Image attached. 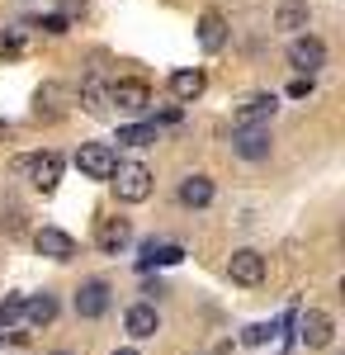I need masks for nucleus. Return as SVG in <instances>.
<instances>
[{"mask_svg":"<svg viewBox=\"0 0 345 355\" xmlns=\"http://www.w3.org/2000/svg\"><path fill=\"white\" fill-rule=\"evenodd\" d=\"M114 190H118V199L123 204H142L147 194H152V171L142 162H123V166H114Z\"/></svg>","mask_w":345,"mask_h":355,"instance_id":"f257e3e1","label":"nucleus"},{"mask_svg":"<svg viewBox=\"0 0 345 355\" xmlns=\"http://www.w3.org/2000/svg\"><path fill=\"white\" fill-rule=\"evenodd\" d=\"M76 166L85 180H109L114 166H118V152H114V142H85L76 152Z\"/></svg>","mask_w":345,"mask_h":355,"instance_id":"f03ea898","label":"nucleus"},{"mask_svg":"<svg viewBox=\"0 0 345 355\" xmlns=\"http://www.w3.org/2000/svg\"><path fill=\"white\" fill-rule=\"evenodd\" d=\"M15 171H19V175H28L38 190H53L57 180H62V157H57V152H33V157H19V162H15Z\"/></svg>","mask_w":345,"mask_h":355,"instance_id":"7ed1b4c3","label":"nucleus"},{"mask_svg":"<svg viewBox=\"0 0 345 355\" xmlns=\"http://www.w3.org/2000/svg\"><path fill=\"white\" fill-rule=\"evenodd\" d=\"M227 275H232V284L256 289V284L265 279V256H260V251H251V246H241V251L227 256Z\"/></svg>","mask_w":345,"mask_h":355,"instance_id":"20e7f679","label":"nucleus"},{"mask_svg":"<svg viewBox=\"0 0 345 355\" xmlns=\"http://www.w3.org/2000/svg\"><path fill=\"white\" fill-rule=\"evenodd\" d=\"M331 336H336V322H331L321 308H308V313L298 318V341H303V346L321 351V346H331Z\"/></svg>","mask_w":345,"mask_h":355,"instance_id":"39448f33","label":"nucleus"},{"mask_svg":"<svg viewBox=\"0 0 345 355\" xmlns=\"http://www.w3.org/2000/svg\"><path fill=\"white\" fill-rule=\"evenodd\" d=\"M289 62H293V71H303V76L312 81V71L326 67V48H321V38H293V43H289Z\"/></svg>","mask_w":345,"mask_h":355,"instance_id":"423d86ee","label":"nucleus"},{"mask_svg":"<svg viewBox=\"0 0 345 355\" xmlns=\"http://www.w3.org/2000/svg\"><path fill=\"white\" fill-rule=\"evenodd\" d=\"M232 152L246 157V162H265V157H269V128H265V123L237 128V133H232Z\"/></svg>","mask_w":345,"mask_h":355,"instance_id":"0eeeda50","label":"nucleus"},{"mask_svg":"<svg viewBox=\"0 0 345 355\" xmlns=\"http://www.w3.org/2000/svg\"><path fill=\"white\" fill-rule=\"evenodd\" d=\"M33 246H38V256H48V261H71V256H76V237L62 232V227H38V232H33Z\"/></svg>","mask_w":345,"mask_h":355,"instance_id":"6e6552de","label":"nucleus"},{"mask_svg":"<svg viewBox=\"0 0 345 355\" xmlns=\"http://www.w3.org/2000/svg\"><path fill=\"white\" fill-rule=\"evenodd\" d=\"M109 105H118V110H128V114H142L152 105V90H147V81H114L109 85Z\"/></svg>","mask_w":345,"mask_h":355,"instance_id":"1a4fd4ad","label":"nucleus"},{"mask_svg":"<svg viewBox=\"0 0 345 355\" xmlns=\"http://www.w3.org/2000/svg\"><path fill=\"white\" fill-rule=\"evenodd\" d=\"M76 313L80 318H105L109 313V284L105 279H85L76 289Z\"/></svg>","mask_w":345,"mask_h":355,"instance_id":"9d476101","label":"nucleus"},{"mask_svg":"<svg viewBox=\"0 0 345 355\" xmlns=\"http://www.w3.org/2000/svg\"><path fill=\"white\" fill-rule=\"evenodd\" d=\"M123 327H128L133 341H147V336H157L161 318H157V308H152V303H133V308L123 313Z\"/></svg>","mask_w":345,"mask_h":355,"instance_id":"9b49d317","label":"nucleus"},{"mask_svg":"<svg viewBox=\"0 0 345 355\" xmlns=\"http://www.w3.org/2000/svg\"><path fill=\"white\" fill-rule=\"evenodd\" d=\"M95 242H100V251H123V246L133 242V227H128V218H100V227H95Z\"/></svg>","mask_w":345,"mask_h":355,"instance_id":"f8f14e48","label":"nucleus"},{"mask_svg":"<svg viewBox=\"0 0 345 355\" xmlns=\"http://www.w3.org/2000/svg\"><path fill=\"white\" fill-rule=\"evenodd\" d=\"M308 24H312L308 0H279V10H274V28H284V33H303Z\"/></svg>","mask_w":345,"mask_h":355,"instance_id":"ddd939ff","label":"nucleus"},{"mask_svg":"<svg viewBox=\"0 0 345 355\" xmlns=\"http://www.w3.org/2000/svg\"><path fill=\"white\" fill-rule=\"evenodd\" d=\"M204 85H209V76H204V71H199V67H194V71H170V95H175V100H199V95H204Z\"/></svg>","mask_w":345,"mask_h":355,"instance_id":"4468645a","label":"nucleus"},{"mask_svg":"<svg viewBox=\"0 0 345 355\" xmlns=\"http://www.w3.org/2000/svg\"><path fill=\"white\" fill-rule=\"evenodd\" d=\"M62 100H67V90H62L57 81L38 85V95H33V114H38V119H57V114H62Z\"/></svg>","mask_w":345,"mask_h":355,"instance_id":"2eb2a0df","label":"nucleus"},{"mask_svg":"<svg viewBox=\"0 0 345 355\" xmlns=\"http://www.w3.org/2000/svg\"><path fill=\"white\" fill-rule=\"evenodd\" d=\"M269 114H274V95H251V100L237 110V128H251V123H260V119H269Z\"/></svg>","mask_w":345,"mask_h":355,"instance_id":"dca6fc26","label":"nucleus"},{"mask_svg":"<svg viewBox=\"0 0 345 355\" xmlns=\"http://www.w3.org/2000/svg\"><path fill=\"white\" fill-rule=\"evenodd\" d=\"M209 199H213V180L209 175H189L185 185H180V204H185V209H204Z\"/></svg>","mask_w":345,"mask_h":355,"instance_id":"f3484780","label":"nucleus"},{"mask_svg":"<svg viewBox=\"0 0 345 355\" xmlns=\"http://www.w3.org/2000/svg\"><path fill=\"white\" fill-rule=\"evenodd\" d=\"M199 43H204V53H218V48L227 43V24H222V15H204V19H199Z\"/></svg>","mask_w":345,"mask_h":355,"instance_id":"a211bd4d","label":"nucleus"},{"mask_svg":"<svg viewBox=\"0 0 345 355\" xmlns=\"http://www.w3.org/2000/svg\"><path fill=\"white\" fill-rule=\"evenodd\" d=\"M24 318L33 322V327H48L57 318V299L53 294H33V299H24Z\"/></svg>","mask_w":345,"mask_h":355,"instance_id":"6ab92c4d","label":"nucleus"},{"mask_svg":"<svg viewBox=\"0 0 345 355\" xmlns=\"http://www.w3.org/2000/svg\"><path fill=\"white\" fill-rule=\"evenodd\" d=\"M80 105H85V110H109V85L100 81V76H95V71H90V76H85V81H80Z\"/></svg>","mask_w":345,"mask_h":355,"instance_id":"aec40b11","label":"nucleus"},{"mask_svg":"<svg viewBox=\"0 0 345 355\" xmlns=\"http://www.w3.org/2000/svg\"><path fill=\"white\" fill-rule=\"evenodd\" d=\"M180 261H185L180 246H157V242L142 246V270H152V266H180Z\"/></svg>","mask_w":345,"mask_h":355,"instance_id":"412c9836","label":"nucleus"},{"mask_svg":"<svg viewBox=\"0 0 345 355\" xmlns=\"http://www.w3.org/2000/svg\"><path fill=\"white\" fill-rule=\"evenodd\" d=\"M118 147H147V142H157V123H133V128H118L114 137Z\"/></svg>","mask_w":345,"mask_h":355,"instance_id":"4be33fe9","label":"nucleus"},{"mask_svg":"<svg viewBox=\"0 0 345 355\" xmlns=\"http://www.w3.org/2000/svg\"><path fill=\"white\" fill-rule=\"evenodd\" d=\"M19 318H24V299H19V294H5V299H0V331L15 327Z\"/></svg>","mask_w":345,"mask_h":355,"instance_id":"5701e85b","label":"nucleus"},{"mask_svg":"<svg viewBox=\"0 0 345 355\" xmlns=\"http://www.w3.org/2000/svg\"><path fill=\"white\" fill-rule=\"evenodd\" d=\"M241 341L246 346H265V341H274V322H256V327L241 331Z\"/></svg>","mask_w":345,"mask_h":355,"instance_id":"b1692460","label":"nucleus"},{"mask_svg":"<svg viewBox=\"0 0 345 355\" xmlns=\"http://www.w3.org/2000/svg\"><path fill=\"white\" fill-rule=\"evenodd\" d=\"M24 53V33H19V28H5V33H0V57H19Z\"/></svg>","mask_w":345,"mask_h":355,"instance_id":"393cba45","label":"nucleus"},{"mask_svg":"<svg viewBox=\"0 0 345 355\" xmlns=\"http://www.w3.org/2000/svg\"><path fill=\"white\" fill-rule=\"evenodd\" d=\"M33 28H43V33H67V19H62V15H43V19H33Z\"/></svg>","mask_w":345,"mask_h":355,"instance_id":"a878e982","label":"nucleus"},{"mask_svg":"<svg viewBox=\"0 0 345 355\" xmlns=\"http://www.w3.org/2000/svg\"><path fill=\"white\" fill-rule=\"evenodd\" d=\"M289 95H293V100H308V95H312V81H293Z\"/></svg>","mask_w":345,"mask_h":355,"instance_id":"bb28decb","label":"nucleus"},{"mask_svg":"<svg viewBox=\"0 0 345 355\" xmlns=\"http://www.w3.org/2000/svg\"><path fill=\"white\" fill-rule=\"evenodd\" d=\"M85 10V0H62V19H71V15H80Z\"/></svg>","mask_w":345,"mask_h":355,"instance_id":"cd10ccee","label":"nucleus"},{"mask_svg":"<svg viewBox=\"0 0 345 355\" xmlns=\"http://www.w3.org/2000/svg\"><path fill=\"white\" fill-rule=\"evenodd\" d=\"M114 355H137V351H133V346H123V351H114Z\"/></svg>","mask_w":345,"mask_h":355,"instance_id":"c85d7f7f","label":"nucleus"},{"mask_svg":"<svg viewBox=\"0 0 345 355\" xmlns=\"http://www.w3.org/2000/svg\"><path fill=\"white\" fill-rule=\"evenodd\" d=\"M53 355H71V351H53Z\"/></svg>","mask_w":345,"mask_h":355,"instance_id":"c756f323","label":"nucleus"}]
</instances>
